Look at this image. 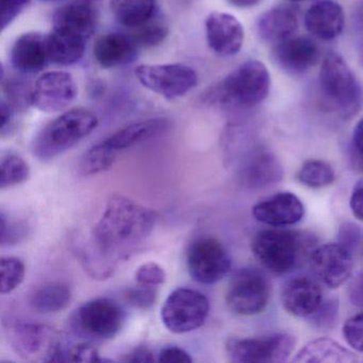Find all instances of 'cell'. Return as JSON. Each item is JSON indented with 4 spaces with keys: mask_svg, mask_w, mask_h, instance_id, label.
Segmentation results:
<instances>
[{
    "mask_svg": "<svg viewBox=\"0 0 363 363\" xmlns=\"http://www.w3.org/2000/svg\"><path fill=\"white\" fill-rule=\"evenodd\" d=\"M130 35L120 33H110L96 40L93 48L95 60L104 69L123 67L135 58L138 50Z\"/></svg>",
    "mask_w": 363,
    "mask_h": 363,
    "instance_id": "7402d4cb",
    "label": "cell"
},
{
    "mask_svg": "<svg viewBox=\"0 0 363 363\" xmlns=\"http://www.w3.org/2000/svg\"><path fill=\"white\" fill-rule=\"evenodd\" d=\"M118 156L103 141L99 142L84 154L80 162V171L84 176L103 173L112 167Z\"/></svg>",
    "mask_w": 363,
    "mask_h": 363,
    "instance_id": "4dcf8cb0",
    "label": "cell"
},
{
    "mask_svg": "<svg viewBox=\"0 0 363 363\" xmlns=\"http://www.w3.org/2000/svg\"><path fill=\"white\" fill-rule=\"evenodd\" d=\"M131 39L137 44L138 48H154L164 41L169 35L167 25L162 20H159L158 16L150 22L138 28L131 29Z\"/></svg>",
    "mask_w": 363,
    "mask_h": 363,
    "instance_id": "d6a6232c",
    "label": "cell"
},
{
    "mask_svg": "<svg viewBox=\"0 0 363 363\" xmlns=\"http://www.w3.org/2000/svg\"><path fill=\"white\" fill-rule=\"evenodd\" d=\"M244 176L250 188H267L281 179L282 169L273 155L257 152L248 162Z\"/></svg>",
    "mask_w": 363,
    "mask_h": 363,
    "instance_id": "f1b7e54d",
    "label": "cell"
},
{
    "mask_svg": "<svg viewBox=\"0 0 363 363\" xmlns=\"http://www.w3.org/2000/svg\"><path fill=\"white\" fill-rule=\"evenodd\" d=\"M255 220L267 226L284 228L303 220L305 207L303 201L291 192H278L252 207Z\"/></svg>",
    "mask_w": 363,
    "mask_h": 363,
    "instance_id": "e0dca14e",
    "label": "cell"
},
{
    "mask_svg": "<svg viewBox=\"0 0 363 363\" xmlns=\"http://www.w3.org/2000/svg\"><path fill=\"white\" fill-rule=\"evenodd\" d=\"M78 94L77 84L67 72L52 71L42 74L31 89V105L45 113L67 109Z\"/></svg>",
    "mask_w": 363,
    "mask_h": 363,
    "instance_id": "4fadbf2b",
    "label": "cell"
},
{
    "mask_svg": "<svg viewBox=\"0 0 363 363\" xmlns=\"http://www.w3.org/2000/svg\"><path fill=\"white\" fill-rule=\"evenodd\" d=\"M99 126L96 114L84 108L69 110L48 123L33 139V156L50 161L77 145Z\"/></svg>",
    "mask_w": 363,
    "mask_h": 363,
    "instance_id": "3957f363",
    "label": "cell"
},
{
    "mask_svg": "<svg viewBox=\"0 0 363 363\" xmlns=\"http://www.w3.org/2000/svg\"><path fill=\"white\" fill-rule=\"evenodd\" d=\"M290 1H294V3H301V1H305V0H290Z\"/></svg>",
    "mask_w": 363,
    "mask_h": 363,
    "instance_id": "816d5d0a",
    "label": "cell"
},
{
    "mask_svg": "<svg viewBox=\"0 0 363 363\" xmlns=\"http://www.w3.org/2000/svg\"><path fill=\"white\" fill-rule=\"evenodd\" d=\"M271 291V282L263 272L255 267H244L235 272L229 281L227 307L239 315H256L269 305Z\"/></svg>",
    "mask_w": 363,
    "mask_h": 363,
    "instance_id": "9c48e42d",
    "label": "cell"
},
{
    "mask_svg": "<svg viewBox=\"0 0 363 363\" xmlns=\"http://www.w3.org/2000/svg\"><path fill=\"white\" fill-rule=\"evenodd\" d=\"M104 362L105 359L99 356V350L89 343H79L67 347L65 362Z\"/></svg>",
    "mask_w": 363,
    "mask_h": 363,
    "instance_id": "ab89813d",
    "label": "cell"
},
{
    "mask_svg": "<svg viewBox=\"0 0 363 363\" xmlns=\"http://www.w3.org/2000/svg\"><path fill=\"white\" fill-rule=\"evenodd\" d=\"M122 360L125 362L145 363L154 362V361H156V358H155L154 352L150 348L146 347V346H139V347H135L133 352L127 354Z\"/></svg>",
    "mask_w": 363,
    "mask_h": 363,
    "instance_id": "bcb514c9",
    "label": "cell"
},
{
    "mask_svg": "<svg viewBox=\"0 0 363 363\" xmlns=\"http://www.w3.org/2000/svg\"><path fill=\"white\" fill-rule=\"evenodd\" d=\"M229 5L233 7L240 8V9H247V8L255 7L260 4L262 0H226Z\"/></svg>",
    "mask_w": 363,
    "mask_h": 363,
    "instance_id": "681fc988",
    "label": "cell"
},
{
    "mask_svg": "<svg viewBox=\"0 0 363 363\" xmlns=\"http://www.w3.org/2000/svg\"><path fill=\"white\" fill-rule=\"evenodd\" d=\"M346 343L358 352H363V312L348 318L342 329Z\"/></svg>",
    "mask_w": 363,
    "mask_h": 363,
    "instance_id": "8d00e7d4",
    "label": "cell"
},
{
    "mask_svg": "<svg viewBox=\"0 0 363 363\" xmlns=\"http://www.w3.org/2000/svg\"><path fill=\"white\" fill-rule=\"evenodd\" d=\"M41 1H46V3H50V1H57V0H41Z\"/></svg>",
    "mask_w": 363,
    "mask_h": 363,
    "instance_id": "f5cc1de1",
    "label": "cell"
},
{
    "mask_svg": "<svg viewBox=\"0 0 363 363\" xmlns=\"http://www.w3.org/2000/svg\"><path fill=\"white\" fill-rule=\"evenodd\" d=\"M110 9L118 24L135 29L158 16L157 0H110Z\"/></svg>",
    "mask_w": 363,
    "mask_h": 363,
    "instance_id": "484cf974",
    "label": "cell"
},
{
    "mask_svg": "<svg viewBox=\"0 0 363 363\" xmlns=\"http://www.w3.org/2000/svg\"><path fill=\"white\" fill-rule=\"evenodd\" d=\"M0 169V188L3 191L24 184L30 177V167L28 163L18 155H6L1 159Z\"/></svg>",
    "mask_w": 363,
    "mask_h": 363,
    "instance_id": "1f68e13d",
    "label": "cell"
},
{
    "mask_svg": "<svg viewBox=\"0 0 363 363\" xmlns=\"http://www.w3.org/2000/svg\"><path fill=\"white\" fill-rule=\"evenodd\" d=\"M169 120L165 118H148V120L140 121L123 127L113 135L104 140V143L113 150L116 154L133 146L140 145L144 142L150 141L154 138L164 133L169 130Z\"/></svg>",
    "mask_w": 363,
    "mask_h": 363,
    "instance_id": "44dd1931",
    "label": "cell"
},
{
    "mask_svg": "<svg viewBox=\"0 0 363 363\" xmlns=\"http://www.w3.org/2000/svg\"><path fill=\"white\" fill-rule=\"evenodd\" d=\"M352 252L341 243L318 246L309 257L310 269L315 279L329 289L341 286L352 275Z\"/></svg>",
    "mask_w": 363,
    "mask_h": 363,
    "instance_id": "5bb4252c",
    "label": "cell"
},
{
    "mask_svg": "<svg viewBox=\"0 0 363 363\" xmlns=\"http://www.w3.org/2000/svg\"><path fill=\"white\" fill-rule=\"evenodd\" d=\"M135 281L141 286H158L164 284L167 273L158 263L147 262L142 264L135 272Z\"/></svg>",
    "mask_w": 363,
    "mask_h": 363,
    "instance_id": "74e56055",
    "label": "cell"
},
{
    "mask_svg": "<svg viewBox=\"0 0 363 363\" xmlns=\"http://www.w3.org/2000/svg\"><path fill=\"white\" fill-rule=\"evenodd\" d=\"M10 59L12 67L20 73H39L50 62L48 37L38 33H28L21 35L12 46Z\"/></svg>",
    "mask_w": 363,
    "mask_h": 363,
    "instance_id": "ffe728a7",
    "label": "cell"
},
{
    "mask_svg": "<svg viewBox=\"0 0 363 363\" xmlns=\"http://www.w3.org/2000/svg\"><path fill=\"white\" fill-rule=\"evenodd\" d=\"M12 350L30 362H65L67 345L56 329L38 323H14L6 329Z\"/></svg>",
    "mask_w": 363,
    "mask_h": 363,
    "instance_id": "5b68a950",
    "label": "cell"
},
{
    "mask_svg": "<svg viewBox=\"0 0 363 363\" xmlns=\"http://www.w3.org/2000/svg\"><path fill=\"white\" fill-rule=\"evenodd\" d=\"M356 354L337 342L328 337H320L306 344L297 352L293 362L354 363Z\"/></svg>",
    "mask_w": 363,
    "mask_h": 363,
    "instance_id": "d4e9b609",
    "label": "cell"
},
{
    "mask_svg": "<svg viewBox=\"0 0 363 363\" xmlns=\"http://www.w3.org/2000/svg\"><path fill=\"white\" fill-rule=\"evenodd\" d=\"M295 344V337L286 333L233 337L227 341L226 352L230 361L235 363H281L290 358Z\"/></svg>",
    "mask_w": 363,
    "mask_h": 363,
    "instance_id": "30bf717a",
    "label": "cell"
},
{
    "mask_svg": "<svg viewBox=\"0 0 363 363\" xmlns=\"http://www.w3.org/2000/svg\"><path fill=\"white\" fill-rule=\"evenodd\" d=\"M303 24L314 37L331 41L343 31L345 16L341 6L333 0H320L307 10Z\"/></svg>",
    "mask_w": 363,
    "mask_h": 363,
    "instance_id": "d6986e66",
    "label": "cell"
},
{
    "mask_svg": "<svg viewBox=\"0 0 363 363\" xmlns=\"http://www.w3.org/2000/svg\"><path fill=\"white\" fill-rule=\"evenodd\" d=\"M348 296L352 305L363 307V273L352 280L348 290Z\"/></svg>",
    "mask_w": 363,
    "mask_h": 363,
    "instance_id": "7dc6e473",
    "label": "cell"
},
{
    "mask_svg": "<svg viewBox=\"0 0 363 363\" xmlns=\"http://www.w3.org/2000/svg\"><path fill=\"white\" fill-rule=\"evenodd\" d=\"M86 40L77 35L54 30L48 35V57L50 62L58 65H72L82 60L86 50Z\"/></svg>",
    "mask_w": 363,
    "mask_h": 363,
    "instance_id": "4316f807",
    "label": "cell"
},
{
    "mask_svg": "<svg viewBox=\"0 0 363 363\" xmlns=\"http://www.w3.org/2000/svg\"><path fill=\"white\" fill-rule=\"evenodd\" d=\"M186 267L195 281L213 284L228 275L231 269V258L220 240L201 237L189 246Z\"/></svg>",
    "mask_w": 363,
    "mask_h": 363,
    "instance_id": "7c38bea8",
    "label": "cell"
},
{
    "mask_svg": "<svg viewBox=\"0 0 363 363\" xmlns=\"http://www.w3.org/2000/svg\"><path fill=\"white\" fill-rule=\"evenodd\" d=\"M350 154L354 164L363 172V118L357 123L350 140Z\"/></svg>",
    "mask_w": 363,
    "mask_h": 363,
    "instance_id": "b9f144b4",
    "label": "cell"
},
{
    "mask_svg": "<svg viewBox=\"0 0 363 363\" xmlns=\"http://www.w3.org/2000/svg\"><path fill=\"white\" fill-rule=\"evenodd\" d=\"M271 89V75L264 65L250 60L225 78L222 94L225 101L238 107L252 108L262 103Z\"/></svg>",
    "mask_w": 363,
    "mask_h": 363,
    "instance_id": "52a82bcc",
    "label": "cell"
},
{
    "mask_svg": "<svg viewBox=\"0 0 363 363\" xmlns=\"http://www.w3.org/2000/svg\"><path fill=\"white\" fill-rule=\"evenodd\" d=\"M124 323V309L108 297L86 301L76 310L72 318L74 330L78 335L95 341L113 339Z\"/></svg>",
    "mask_w": 363,
    "mask_h": 363,
    "instance_id": "8992f818",
    "label": "cell"
},
{
    "mask_svg": "<svg viewBox=\"0 0 363 363\" xmlns=\"http://www.w3.org/2000/svg\"><path fill=\"white\" fill-rule=\"evenodd\" d=\"M339 238V243L343 244L350 252H352V248L359 245V241L361 239L360 229L352 224H344L340 229Z\"/></svg>",
    "mask_w": 363,
    "mask_h": 363,
    "instance_id": "ee69618b",
    "label": "cell"
},
{
    "mask_svg": "<svg viewBox=\"0 0 363 363\" xmlns=\"http://www.w3.org/2000/svg\"><path fill=\"white\" fill-rule=\"evenodd\" d=\"M339 315V301L335 298L323 301L318 309L309 316L312 326L320 329H331L335 327Z\"/></svg>",
    "mask_w": 363,
    "mask_h": 363,
    "instance_id": "d590c367",
    "label": "cell"
},
{
    "mask_svg": "<svg viewBox=\"0 0 363 363\" xmlns=\"http://www.w3.org/2000/svg\"><path fill=\"white\" fill-rule=\"evenodd\" d=\"M28 233V227L20 220L9 218L5 212L0 214V244L1 246H12L21 243Z\"/></svg>",
    "mask_w": 363,
    "mask_h": 363,
    "instance_id": "e575fe53",
    "label": "cell"
},
{
    "mask_svg": "<svg viewBox=\"0 0 363 363\" xmlns=\"http://www.w3.org/2000/svg\"><path fill=\"white\" fill-rule=\"evenodd\" d=\"M320 50L316 42L308 35H293L272 48L274 63L284 73L301 75L318 65Z\"/></svg>",
    "mask_w": 363,
    "mask_h": 363,
    "instance_id": "9a60e30c",
    "label": "cell"
},
{
    "mask_svg": "<svg viewBox=\"0 0 363 363\" xmlns=\"http://www.w3.org/2000/svg\"><path fill=\"white\" fill-rule=\"evenodd\" d=\"M206 39L214 54L233 57L239 54L244 43V28L233 14L212 12L205 23Z\"/></svg>",
    "mask_w": 363,
    "mask_h": 363,
    "instance_id": "2e32d148",
    "label": "cell"
},
{
    "mask_svg": "<svg viewBox=\"0 0 363 363\" xmlns=\"http://www.w3.org/2000/svg\"><path fill=\"white\" fill-rule=\"evenodd\" d=\"M73 293L63 281H52L38 289L31 296V306L40 313H57L69 307Z\"/></svg>",
    "mask_w": 363,
    "mask_h": 363,
    "instance_id": "83f0119b",
    "label": "cell"
},
{
    "mask_svg": "<svg viewBox=\"0 0 363 363\" xmlns=\"http://www.w3.org/2000/svg\"><path fill=\"white\" fill-rule=\"evenodd\" d=\"M158 292L156 286H141L138 284L135 288L129 289L126 293V298L133 307L138 309L147 310L156 303Z\"/></svg>",
    "mask_w": 363,
    "mask_h": 363,
    "instance_id": "f35d334b",
    "label": "cell"
},
{
    "mask_svg": "<svg viewBox=\"0 0 363 363\" xmlns=\"http://www.w3.org/2000/svg\"><path fill=\"white\" fill-rule=\"evenodd\" d=\"M360 60H361V63H362V65H363V48H362V50H361Z\"/></svg>",
    "mask_w": 363,
    "mask_h": 363,
    "instance_id": "f907efd6",
    "label": "cell"
},
{
    "mask_svg": "<svg viewBox=\"0 0 363 363\" xmlns=\"http://www.w3.org/2000/svg\"><path fill=\"white\" fill-rule=\"evenodd\" d=\"M14 108L7 101H1V135L5 137L11 130L12 123H13Z\"/></svg>",
    "mask_w": 363,
    "mask_h": 363,
    "instance_id": "c3c4849f",
    "label": "cell"
},
{
    "mask_svg": "<svg viewBox=\"0 0 363 363\" xmlns=\"http://www.w3.org/2000/svg\"><path fill=\"white\" fill-rule=\"evenodd\" d=\"M298 27L296 14L288 7L267 10L257 21V33L262 41L277 44L293 37Z\"/></svg>",
    "mask_w": 363,
    "mask_h": 363,
    "instance_id": "cb8c5ba5",
    "label": "cell"
},
{
    "mask_svg": "<svg viewBox=\"0 0 363 363\" xmlns=\"http://www.w3.org/2000/svg\"><path fill=\"white\" fill-rule=\"evenodd\" d=\"M316 240L310 233L289 229H263L255 235L252 250L257 260L275 275H286L309 260Z\"/></svg>",
    "mask_w": 363,
    "mask_h": 363,
    "instance_id": "7a4b0ae2",
    "label": "cell"
},
{
    "mask_svg": "<svg viewBox=\"0 0 363 363\" xmlns=\"http://www.w3.org/2000/svg\"><path fill=\"white\" fill-rule=\"evenodd\" d=\"M157 361L165 363H191L193 362V359L184 348L172 345L160 350Z\"/></svg>",
    "mask_w": 363,
    "mask_h": 363,
    "instance_id": "7bdbcfd3",
    "label": "cell"
},
{
    "mask_svg": "<svg viewBox=\"0 0 363 363\" xmlns=\"http://www.w3.org/2000/svg\"><path fill=\"white\" fill-rule=\"evenodd\" d=\"M157 223L156 212L123 195L108 201L92 233L95 258L116 269L118 260H126L147 242Z\"/></svg>",
    "mask_w": 363,
    "mask_h": 363,
    "instance_id": "6da1fadb",
    "label": "cell"
},
{
    "mask_svg": "<svg viewBox=\"0 0 363 363\" xmlns=\"http://www.w3.org/2000/svg\"><path fill=\"white\" fill-rule=\"evenodd\" d=\"M210 312L208 297L188 288L174 290L161 309V320L167 330L176 335L192 333L201 328Z\"/></svg>",
    "mask_w": 363,
    "mask_h": 363,
    "instance_id": "ba28073f",
    "label": "cell"
},
{
    "mask_svg": "<svg viewBox=\"0 0 363 363\" xmlns=\"http://www.w3.org/2000/svg\"><path fill=\"white\" fill-rule=\"evenodd\" d=\"M96 14L91 6L71 4L57 10L52 18V29L88 41L96 28Z\"/></svg>",
    "mask_w": 363,
    "mask_h": 363,
    "instance_id": "603a6c76",
    "label": "cell"
},
{
    "mask_svg": "<svg viewBox=\"0 0 363 363\" xmlns=\"http://www.w3.org/2000/svg\"><path fill=\"white\" fill-rule=\"evenodd\" d=\"M297 180L310 189H322L330 186L335 179L333 167L322 160L303 162L296 174Z\"/></svg>",
    "mask_w": 363,
    "mask_h": 363,
    "instance_id": "f546056e",
    "label": "cell"
},
{
    "mask_svg": "<svg viewBox=\"0 0 363 363\" xmlns=\"http://www.w3.org/2000/svg\"><path fill=\"white\" fill-rule=\"evenodd\" d=\"M320 88L329 107L343 120L360 111L363 91L360 82L340 55L331 52L320 65Z\"/></svg>",
    "mask_w": 363,
    "mask_h": 363,
    "instance_id": "277c9868",
    "label": "cell"
},
{
    "mask_svg": "<svg viewBox=\"0 0 363 363\" xmlns=\"http://www.w3.org/2000/svg\"><path fill=\"white\" fill-rule=\"evenodd\" d=\"M135 75L144 88L169 101L184 96L199 84L196 72L184 65H141Z\"/></svg>",
    "mask_w": 363,
    "mask_h": 363,
    "instance_id": "8fae6325",
    "label": "cell"
},
{
    "mask_svg": "<svg viewBox=\"0 0 363 363\" xmlns=\"http://www.w3.org/2000/svg\"><path fill=\"white\" fill-rule=\"evenodd\" d=\"M1 1V14L0 26L5 30L10 26L24 10L28 7L30 0H0Z\"/></svg>",
    "mask_w": 363,
    "mask_h": 363,
    "instance_id": "60d3db41",
    "label": "cell"
},
{
    "mask_svg": "<svg viewBox=\"0 0 363 363\" xmlns=\"http://www.w3.org/2000/svg\"><path fill=\"white\" fill-rule=\"evenodd\" d=\"M280 298L284 309L296 318H309L324 301L320 284L309 276H295L286 280Z\"/></svg>",
    "mask_w": 363,
    "mask_h": 363,
    "instance_id": "ac0fdd59",
    "label": "cell"
},
{
    "mask_svg": "<svg viewBox=\"0 0 363 363\" xmlns=\"http://www.w3.org/2000/svg\"><path fill=\"white\" fill-rule=\"evenodd\" d=\"M0 293L9 294L24 281L26 267L24 261L18 257H3L0 260Z\"/></svg>",
    "mask_w": 363,
    "mask_h": 363,
    "instance_id": "836d02e7",
    "label": "cell"
},
{
    "mask_svg": "<svg viewBox=\"0 0 363 363\" xmlns=\"http://www.w3.org/2000/svg\"><path fill=\"white\" fill-rule=\"evenodd\" d=\"M350 207L354 218L363 222V179L357 182L352 188Z\"/></svg>",
    "mask_w": 363,
    "mask_h": 363,
    "instance_id": "f6af8a7d",
    "label": "cell"
}]
</instances>
